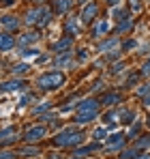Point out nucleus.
Returning a JSON list of instances; mask_svg holds the SVG:
<instances>
[{
	"label": "nucleus",
	"mask_w": 150,
	"mask_h": 159,
	"mask_svg": "<svg viewBox=\"0 0 150 159\" xmlns=\"http://www.w3.org/2000/svg\"><path fill=\"white\" fill-rule=\"evenodd\" d=\"M99 116V99H84L75 107V123L77 125H86L90 120H95Z\"/></svg>",
	"instance_id": "1"
},
{
	"label": "nucleus",
	"mask_w": 150,
	"mask_h": 159,
	"mask_svg": "<svg viewBox=\"0 0 150 159\" xmlns=\"http://www.w3.org/2000/svg\"><path fill=\"white\" fill-rule=\"evenodd\" d=\"M82 140H84V133L79 131V129H75V127H67V129H62V131H58L54 135V144L56 146H77V144H82Z\"/></svg>",
	"instance_id": "2"
},
{
	"label": "nucleus",
	"mask_w": 150,
	"mask_h": 159,
	"mask_svg": "<svg viewBox=\"0 0 150 159\" xmlns=\"http://www.w3.org/2000/svg\"><path fill=\"white\" fill-rule=\"evenodd\" d=\"M64 82H67L64 73H60V71H45V73H41V75L37 78V86L43 88V90H56V88H60Z\"/></svg>",
	"instance_id": "3"
},
{
	"label": "nucleus",
	"mask_w": 150,
	"mask_h": 159,
	"mask_svg": "<svg viewBox=\"0 0 150 159\" xmlns=\"http://www.w3.org/2000/svg\"><path fill=\"white\" fill-rule=\"evenodd\" d=\"M51 13L45 9V7H37V9H30V11H26L24 15V24H28V26H39L43 28L47 22H50Z\"/></svg>",
	"instance_id": "4"
},
{
	"label": "nucleus",
	"mask_w": 150,
	"mask_h": 159,
	"mask_svg": "<svg viewBox=\"0 0 150 159\" xmlns=\"http://www.w3.org/2000/svg\"><path fill=\"white\" fill-rule=\"evenodd\" d=\"M97 13H99V4L97 2H86L84 9H82V13H79V20L84 24H92L95 17H97Z\"/></svg>",
	"instance_id": "5"
},
{
	"label": "nucleus",
	"mask_w": 150,
	"mask_h": 159,
	"mask_svg": "<svg viewBox=\"0 0 150 159\" xmlns=\"http://www.w3.org/2000/svg\"><path fill=\"white\" fill-rule=\"evenodd\" d=\"M43 135H45V127H43V125L28 127V129L24 131V142H39Z\"/></svg>",
	"instance_id": "6"
},
{
	"label": "nucleus",
	"mask_w": 150,
	"mask_h": 159,
	"mask_svg": "<svg viewBox=\"0 0 150 159\" xmlns=\"http://www.w3.org/2000/svg\"><path fill=\"white\" fill-rule=\"evenodd\" d=\"M0 26L4 28L7 32H13V30L20 28V20H17L15 15H2V17H0Z\"/></svg>",
	"instance_id": "7"
},
{
	"label": "nucleus",
	"mask_w": 150,
	"mask_h": 159,
	"mask_svg": "<svg viewBox=\"0 0 150 159\" xmlns=\"http://www.w3.org/2000/svg\"><path fill=\"white\" fill-rule=\"evenodd\" d=\"M122 146H125V135H122V133H114V135L107 140V146H105V148H107L109 153H114V151H118V148H122Z\"/></svg>",
	"instance_id": "8"
},
{
	"label": "nucleus",
	"mask_w": 150,
	"mask_h": 159,
	"mask_svg": "<svg viewBox=\"0 0 150 159\" xmlns=\"http://www.w3.org/2000/svg\"><path fill=\"white\" fill-rule=\"evenodd\" d=\"M71 45H73V37H62L60 41H56V43L51 45V50L56 54H62V52H69Z\"/></svg>",
	"instance_id": "9"
},
{
	"label": "nucleus",
	"mask_w": 150,
	"mask_h": 159,
	"mask_svg": "<svg viewBox=\"0 0 150 159\" xmlns=\"http://www.w3.org/2000/svg\"><path fill=\"white\" fill-rule=\"evenodd\" d=\"M15 48V39L9 32H0V52H9Z\"/></svg>",
	"instance_id": "10"
},
{
	"label": "nucleus",
	"mask_w": 150,
	"mask_h": 159,
	"mask_svg": "<svg viewBox=\"0 0 150 159\" xmlns=\"http://www.w3.org/2000/svg\"><path fill=\"white\" fill-rule=\"evenodd\" d=\"M71 62H73V52H71V50L56 56V67H58V69H64V67H69Z\"/></svg>",
	"instance_id": "11"
},
{
	"label": "nucleus",
	"mask_w": 150,
	"mask_h": 159,
	"mask_svg": "<svg viewBox=\"0 0 150 159\" xmlns=\"http://www.w3.org/2000/svg\"><path fill=\"white\" fill-rule=\"evenodd\" d=\"M17 135H15V127H7V129H0V144H7V142H15Z\"/></svg>",
	"instance_id": "12"
},
{
	"label": "nucleus",
	"mask_w": 150,
	"mask_h": 159,
	"mask_svg": "<svg viewBox=\"0 0 150 159\" xmlns=\"http://www.w3.org/2000/svg\"><path fill=\"white\" fill-rule=\"evenodd\" d=\"M64 32H67V37H75V34L79 32V24H77V17H69V20L64 22Z\"/></svg>",
	"instance_id": "13"
},
{
	"label": "nucleus",
	"mask_w": 150,
	"mask_h": 159,
	"mask_svg": "<svg viewBox=\"0 0 150 159\" xmlns=\"http://www.w3.org/2000/svg\"><path fill=\"white\" fill-rule=\"evenodd\" d=\"M2 90H20V88H26V82L24 80H9L4 84H0Z\"/></svg>",
	"instance_id": "14"
},
{
	"label": "nucleus",
	"mask_w": 150,
	"mask_h": 159,
	"mask_svg": "<svg viewBox=\"0 0 150 159\" xmlns=\"http://www.w3.org/2000/svg\"><path fill=\"white\" fill-rule=\"evenodd\" d=\"M37 155H41L39 146H22L17 151V157H37Z\"/></svg>",
	"instance_id": "15"
},
{
	"label": "nucleus",
	"mask_w": 150,
	"mask_h": 159,
	"mask_svg": "<svg viewBox=\"0 0 150 159\" xmlns=\"http://www.w3.org/2000/svg\"><path fill=\"white\" fill-rule=\"evenodd\" d=\"M120 101H122V95H120V93H107L99 103H105V106H116V103H120Z\"/></svg>",
	"instance_id": "16"
},
{
	"label": "nucleus",
	"mask_w": 150,
	"mask_h": 159,
	"mask_svg": "<svg viewBox=\"0 0 150 159\" xmlns=\"http://www.w3.org/2000/svg\"><path fill=\"white\" fill-rule=\"evenodd\" d=\"M71 7H73V0H56V4H54V11H56L58 15H62V13H67Z\"/></svg>",
	"instance_id": "17"
},
{
	"label": "nucleus",
	"mask_w": 150,
	"mask_h": 159,
	"mask_svg": "<svg viewBox=\"0 0 150 159\" xmlns=\"http://www.w3.org/2000/svg\"><path fill=\"white\" fill-rule=\"evenodd\" d=\"M39 37H41V34H37V32H26V34H22V37H20V45H22V48H26V45H30V43L39 41Z\"/></svg>",
	"instance_id": "18"
},
{
	"label": "nucleus",
	"mask_w": 150,
	"mask_h": 159,
	"mask_svg": "<svg viewBox=\"0 0 150 159\" xmlns=\"http://www.w3.org/2000/svg\"><path fill=\"white\" fill-rule=\"evenodd\" d=\"M105 32H109V22H107V20L95 24V28H92V37H101V34H105Z\"/></svg>",
	"instance_id": "19"
},
{
	"label": "nucleus",
	"mask_w": 150,
	"mask_h": 159,
	"mask_svg": "<svg viewBox=\"0 0 150 159\" xmlns=\"http://www.w3.org/2000/svg\"><path fill=\"white\" fill-rule=\"evenodd\" d=\"M118 45V37H112V39H107V41H103L99 45V52H107V50H114Z\"/></svg>",
	"instance_id": "20"
},
{
	"label": "nucleus",
	"mask_w": 150,
	"mask_h": 159,
	"mask_svg": "<svg viewBox=\"0 0 150 159\" xmlns=\"http://www.w3.org/2000/svg\"><path fill=\"white\" fill-rule=\"evenodd\" d=\"M137 155H139V148L137 146H129V148H125L120 153V159H135Z\"/></svg>",
	"instance_id": "21"
},
{
	"label": "nucleus",
	"mask_w": 150,
	"mask_h": 159,
	"mask_svg": "<svg viewBox=\"0 0 150 159\" xmlns=\"http://www.w3.org/2000/svg\"><path fill=\"white\" fill-rule=\"evenodd\" d=\"M97 148H99L97 144H88V146H84V148H77L73 155L75 157H84V155H88V153H92V151H97Z\"/></svg>",
	"instance_id": "22"
},
{
	"label": "nucleus",
	"mask_w": 150,
	"mask_h": 159,
	"mask_svg": "<svg viewBox=\"0 0 150 159\" xmlns=\"http://www.w3.org/2000/svg\"><path fill=\"white\" fill-rule=\"evenodd\" d=\"M131 26H133L131 17H125V20H120V24H118V28H116V32H118V34H122L125 30H131Z\"/></svg>",
	"instance_id": "23"
},
{
	"label": "nucleus",
	"mask_w": 150,
	"mask_h": 159,
	"mask_svg": "<svg viewBox=\"0 0 150 159\" xmlns=\"http://www.w3.org/2000/svg\"><path fill=\"white\" fill-rule=\"evenodd\" d=\"M28 71H30V65L28 62H20V65L13 67V73L15 75H22V73H28Z\"/></svg>",
	"instance_id": "24"
},
{
	"label": "nucleus",
	"mask_w": 150,
	"mask_h": 159,
	"mask_svg": "<svg viewBox=\"0 0 150 159\" xmlns=\"http://www.w3.org/2000/svg\"><path fill=\"white\" fill-rule=\"evenodd\" d=\"M139 129H142V120H135V123H133V127L126 131V138H137Z\"/></svg>",
	"instance_id": "25"
},
{
	"label": "nucleus",
	"mask_w": 150,
	"mask_h": 159,
	"mask_svg": "<svg viewBox=\"0 0 150 159\" xmlns=\"http://www.w3.org/2000/svg\"><path fill=\"white\" fill-rule=\"evenodd\" d=\"M116 118H118V114H116V112H107V114L103 116V123H105V125H109V127H114V125H116Z\"/></svg>",
	"instance_id": "26"
},
{
	"label": "nucleus",
	"mask_w": 150,
	"mask_h": 159,
	"mask_svg": "<svg viewBox=\"0 0 150 159\" xmlns=\"http://www.w3.org/2000/svg\"><path fill=\"white\" fill-rule=\"evenodd\" d=\"M137 148H150V135H139V140L135 142Z\"/></svg>",
	"instance_id": "27"
},
{
	"label": "nucleus",
	"mask_w": 150,
	"mask_h": 159,
	"mask_svg": "<svg viewBox=\"0 0 150 159\" xmlns=\"http://www.w3.org/2000/svg\"><path fill=\"white\" fill-rule=\"evenodd\" d=\"M133 116H135V112H133V110H126V112H122V114H120V118H122V123H125V125L133 123Z\"/></svg>",
	"instance_id": "28"
},
{
	"label": "nucleus",
	"mask_w": 150,
	"mask_h": 159,
	"mask_svg": "<svg viewBox=\"0 0 150 159\" xmlns=\"http://www.w3.org/2000/svg\"><path fill=\"white\" fill-rule=\"evenodd\" d=\"M17 54H20L22 58H24V56H37V50H34V48H22Z\"/></svg>",
	"instance_id": "29"
},
{
	"label": "nucleus",
	"mask_w": 150,
	"mask_h": 159,
	"mask_svg": "<svg viewBox=\"0 0 150 159\" xmlns=\"http://www.w3.org/2000/svg\"><path fill=\"white\" fill-rule=\"evenodd\" d=\"M50 106H51V103H47V101H43L41 106H37L34 110H32V114H43L45 110H50Z\"/></svg>",
	"instance_id": "30"
},
{
	"label": "nucleus",
	"mask_w": 150,
	"mask_h": 159,
	"mask_svg": "<svg viewBox=\"0 0 150 159\" xmlns=\"http://www.w3.org/2000/svg\"><path fill=\"white\" fill-rule=\"evenodd\" d=\"M135 93H137V97H144V95H148V93H150V84H142V86H139Z\"/></svg>",
	"instance_id": "31"
},
{
	"label": "nucleus",
	"mask_w": 150,
	"mask_h": 159,
	"mask_svg": "<svg viewBox=\"0 0 150 159\" xmlns=\"http://www.w3.org/2000/svg\"><path fill=\"white\" fill-rule=\"evenodd\" d=\"M92 138H95V140H105V129H103V127L95 129V131H92Z\"/></svg>",
	"instance_id": "32"
},
{
	"label": "nucleus",
	"mask_w": 150,
	"mask_h": 159,
	"mask_svg": "<svg viewBox=\"0 0 150 159\" xmlns=\"http://www.w3.org/2000/svg\"><path fill=\"white\" fill-rule=\"evenodd\" d=\"M17 157V153H13V151H0V159H15Z\"/></svg>",
	"instance_id": "33"
},
{
	"label": "nucleus",
	"mask_w": 150,
	"mask_h": 159,
	"mask_svg": "<svg viewBox=\"0 0 150 159\" xmlns=\"http://www.w3.org/2000/svg\"><path fill=\"white\" fill-rule=\"evenodd\" d=\"M122 67H125V62H116L114 67H109V71H112V73H120V71H122Z\"/></svg>",
	"instance_id": "34"
},
{
	"label": "nucleus",
	"mask_w": 150,
	"mask_h": 159,
	"mask_svg": "<svg viewBox=\"0 0 150 159\" xmlns=\"http://www.w3.org/2000/svg\"><path fill=\"white\" fill-rule=\"evenodd\" d=\"M142 75H150V60H146L142 65Z\"/></svg>",
	"instance_id": "35"
},
{
	"label": "nucleus",
	"mask_w": 150,
	"mask_h": 159,
	"mask_svg": "<svg viewBox=\"0 0 150 159\" xmlns=\"http://www.w3.org/2000/svg\"><path fill=\"white\" fill-rule=\"evenodd\" d=\"M129 7H131L133 11H137V9H139L142 4H139V0H129Z\"/></svg>",
	"instance_id": "36"
},
{
	"label": "nucleus",
	"mask_w": 150,
	"mask_h": 159,
	"mask_svg": "<svg viewBox=\"0 0 150 159\" xmlns=\"http://www.w3.org/2000/svg\"><path fill=\"white\" fill-rule=\"evenodd\" d=\"M86 58H88L86 50H79V54H77V60H86Z\"/></svg>",
	"instance_id": "37"
},
{
	"label": "nucleus",
	"mask_w": 150,
	"mask_h": 159,
	"mask_svg": "<svg viewBox=\"0 0 150 159\" xmlns=\"http://www.w3.org/2000/svg\"><path fill=\"white\" fill-rule=\"evenodd\" d=\"M30 99H32L30 95H24V97H22V101H20V106H28V101H30Z\"/></svg>",
	"instance_id": "38"
},
{
	"label": "nucleus",
	"mask_w": 150,
	"mask_h": 159,
	"mask_svg": "<svg viewBox=\"0 0 150 159\" xmlns=\"http://www.w3.org/2000/svg\"><path fill=\"white\" fill-rule=\"evenodd\" d=\"M144 106L150 107V93H148V95H144Z\"/></svg>",
	"instance_id": "39"
},
{
	"label": "nucleus",
	"mask_w": 150,
	"mask_h": 159,
	"mask_svg": "<svg viewBox=\"0 0 150 159\" xmlns=\"http://www.w3.org/2000/svg\"><path fill=\"white\" fill-rule=\"evenodd\" d=\"M131 48H135V41H126L125 43V50H131Z\"/></svg>",
	"instance_id": "40"
},
{
	"label": "nucleus",
	"mask_w": 150,
	"mask_h": 159,
	"mask_svg": "<svg viewBox=\"0 0 150 159\" xmlns=\"http://www.w3.org/2000/svg\"><path fill=\"white\" fill-rule=\"evenodd\" d=\"M135 159H150V155H148V153H139Z\"/></svg>",
	"instance_id": "41"
},
{
	"label": "nucleus",
	"mask_w": 150,
	"mask_h": 159,
	"mask_svg": "<svg viewBox=\"0 0 150 159\" xmlns=\"http://www.w3.org/2000/svg\"><path fill=\"white\" fill-rule=\"evenodd\" d=\"M15 0H0V4H13Z\"/></svg>",
	"instance_id": "42"
},
{
	"label": "nucleus",
	"mask_w": 150,
	"mask_h": 159,
	"mask_svg": "<svg viewBox=\"0 0 150 159\" xmlns=\"http://www.w3.org/2000/svg\"><path fill=\"white\" fill-rule=\"evenodd\" d=\"M77 2H79V4H86V2H90V0H77Z\"/></svg>",
	"instance_id": "43"
},
{
	"label": "nucleus",
	"mask_w": 150,
	"mask_h": 159,
	"mask_svg": "<svg viewBox=\"0 0 150 159\" xmlns=\"http://www.w3.org/2000/svg\"><path fill=\"white\" fill-rule=\"evenodd\" d=\"M116 2H118V0H107V4H116Z\"/></svg>",
	"instance_id": "44"
},
{
	"label": "nucleus",
	"mask_w": 150,
	"mask_h": 159,
	"mask_svg": "<svg viewBox=\"0 0 150 159\" xmlns=\"http://www.w3.org/2000/svg\"><path fill=\"white\" fill-rule=\"evenodd\" d=\"M34 2H41V4H43V2H45V0H34Z\"/></svg>",
	"instance_id": "45"
},
{
	"label": "nucleus",
	"mask_w": 150,
	"mask_h": 159,
	"mask_svg": "<svg viewBox=\"0 0 150 159\" xmlns=\"http://www.w3.org/2000/svg\"><path fill=\"white\" fill-rule=\"evenodd\" d=\"M146 120H148V127H150V116H148V118H146Z\"/></svg>",
	"instance_id": "46"
},
{
	"label": "nucleus",
	"mask_w": 150,
	"mask_h": 159,
	"mask_svg": "<svg viewBox=\"0 0 150 159\" xmlns=\"http://www.w3.org/2000/svg\"><path fill=\"white\" fill-rule=\"evenodd\" d=\"M71 159H82V157H75V155H73V157H71Z\"/></svg>",
	"instance_id": "47"
}]
</instances>
